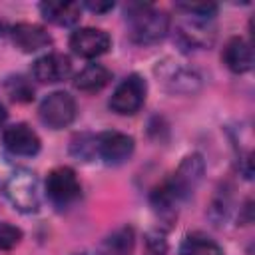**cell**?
Masks as SVG:
<instances>
[{
  "label": "cell",
  "instance_id": "d6986e66",
  "mask_svg": "<svg viewBox=\"0 0 255 255\" xmlns=\"http://www.w3.org/2000/svg\"><path fill=\"white\" fill-rule=\"evenodd\" d=\"M175 8L197 22H209L217 14V4L213 2H177Z\"/></svg>",
  "mask_w": 255,
  "mask_h": 255
},
{
  "label": "cell",
  "instance_id": "2e32d148",
  "mask_svg": "<svg viewBox=\"0 0 255 255\" xmlns=\"http://www.w3.org/2000/svg\"><path fill=\"white\" fill-rule=\"evenodd\" d=\"M179 255H223V249L215 239L201 231L187 233L179 245Z\"/></svg>",
  "mask_w": 255,
  "mask_h": 255
},
{
  "label": "cell",
  "instance_id": "8992f818",
  "mask_svg": "<svg viewBox=\"0 0 255 255\" xmlns=\"http://www.w3.org/2000/svg\"><path fill=\"white\" fill-rule=\"evenodd\" d=\"M46 195L56 207H68L82 195V185L76 171L68 165L54 167L46 177Z\"/></svg>",
  "mask_w": 255,
  "mask_h": 255
},
{
  "label": "cell",
  "instance_id": "6da1fadb",
  "mask_svg": "<svg viewBox=\"0 0 255 255\" xmlns=\"http://www.w3.org/2000/svg\"><path fill=\"white\" fill-rule=\"evenodd\" d=\"M205 171V161L199 153H189L177 165V169L151 191V205L159 213H173L175 205L189 197L199 185Z\"/></svg>",
  "mask_w": 255,
  "mask_h": 255
},
{
  "label": "cell",
  "instance_id": "e0dca14e",
  "mask_svg": "<svg viewBox=\"0 0 255 255\" xmlns=\"http://www.w3.org/2000/svg\"><path fill=\"white\" fill-rule=\"evenodd\" d=\"M133 229L120 227L102 241L100 255H131L133 251Z\"/></svg>",
  "mask_w": 255,
  "mask_h": 255
},
{
  "label": "cell",
  "instance_id": "4fadbf2b",
  "mask_svg": "<svg viewBox=\"0 0 255 255\" xmlns=\"http://www.w3.org/2000/svg\"><path fill=\"white\" fill-rule=\"evenodd\" d=\"M221 60L233 74H245L253 68V48L245 38L233 36L225 44Z\"/></svg>",
  "mask_w": 255,
  "mask_h": 255
},
{
  "label": "cell",
  "instance_id": "277c9868",
  "mask_svg": "<svg viewBox=\"0 0 255 255\" xmlns=\"http://www.w3.org/2000/svg\"><path fill=\"white\" fill-rule=\"evenodd\" d=\"M76 114H78L76 100L68 92H62V90L48 94L40 102V108H38L40 122L50 129H62L70 126L76 120Z\"/></svg>",
  "mask_w": 255,
  "mask_h": 255
},
{
  "label": "cell",
  "instance_id": "7c38bea8",
  "mask_svg": "<svg viewBox=\"0 0 255 255\" xmlns=\"http://www.w3.org/2000/svg\"><path fill=\"white\" fill-rule=\"evenodd\" d=\"M10 38H12L14 46L20 52H26V54L40 52V50L52 46V36L42 26L30 24V22H20V24L12 26Z\"/></svg>",
  "mask_w": 255,
  "mask_h": 255
},
{
  "label": "cell",
  "instance_id": "30bf717a",
  "mask_svg": "<svg viewBox=\"0 0 255 255\" xmlns=\"http://www.w3.org/2000/svg\"><path fill=\"white\" fill-rule=\"evenodd\" d=\"M2 141H4V147L10 153L22 155V157H32L42 147V141H40L38 133L24 122L8 126L2 133Z\"/></svg>",
  "mask_w": 255,
  "mask_h": 255
},
{
  "label": "cell",
  "instance_id": "ba28073f",
  "mask_svg": "<svg viewBox=\"0 0 255 255\" xmlns=\"http://www.w3.org/2000/svg\"><path fill=\"white\" fill-rule=\"evenodd\" d=\"M155 74L159 76L161 84L173 94H191L201 84V78L193 68L181 62H175V60L157 62Z\"/></svg>",
  "mask_w": 255,
  "mask_h": 255
},
{
  "label": "cell",
  "instance_id": "7a4b0ae2",
  "mask_svg": "<svg viewBox=\"0 0 255 255\" xmlns=\"http://www.w3.org/2000/svg\"><path fill=\"white\" fill-rule=\"evenodd\" d=\"M124 14L128 22V36L135 44H155L169 32V16L153 4L131 2L126 6Z\"/></svg>",
  "mask_w": 255,
  "mask_h": 255
},
{
  "label": "cell",
  "instance_id": "484cf974",
  "mask_svg": "<svg viewBox=\"0 0 255 255\" xmlns=\"http://www.w3.org/2000/svg\"><path fill=\"white\" fill-rule=\"evenodd\" d=\"M74 255H88V253H74Z\"/></svg>",
  "mask_w": 255,
  "mask_h": 255
},
{
  "label": "cell",
  "instance_id": "ac0fdd59",
  "mask_svg": "<svg viewBox=\"0 0 255 255\" xmlns=\"http://www.w3.org/2000/svg\"><path fill=\"white\" fill-rule=\"evenodd\" d=\"M177 36L185 46H195V48H203L213 40V32L207 30V22H183L177 26Z\"/></svg>",
  "mask_w": 255,
  "mask_h": 255
},
{
  "label": "cell",
  "instance_id": "ffe728a7",
  "mask_svg": "<svg viewBox=\"0 0 255 255\" xmlns=\"http://www.w3.org/2000/svg\"><path fill=\"white\" fill-rule=\"evenodd\" d=\"M4 88H6L8 96L14 102H22L24 104V102H32L34 100V88H32V84L24 76H12V78H8L6 84H4Z\"/></svg>",
  "mask_w": 255,
  "mask_h": 255
},
{
  "label": "cell",
  "instance_id": "5b68a950",
  "mask_svg": "<svg viewBox=\"0 0 255 255\" xmlns=\"http://www.w3.org/2000/svg\"><path fill=\"white\" fill-rule=\"evenodd\" d=\"M145 96H147L145 80L139 74H129L126 80H122L118 84V88L114 90L108 106L118 116H133L143 106Z\"/></svg>",
  "mask_w": 255,
  "mask_h": 255
},
{
  "label": "cell",
  "instance_id": "44dd1931",
  "mask_svg": "<svg viewBox=\"0 0 255 255\" xmlns=\"http://www.w3.org/2000/svg\"><path fill=\"white\" fill-rule=\"evenodd\" d=\"M20 241H22V229L8 221H0V251H10Z\"/></svg>",
  "mask_w": 255,
  "mask_h": 255
},
{
  "label": "cell",
  "instance_id": "9c48e42d",
  "mask_svg": "<svg viewBox=\"0 0 255 255\" xmlns=\"http://www.w3.org/2000/svg\"><path fill=\"white\" fill-rule=\"evenodd\" d=\"M70 48L80 58H98L112 48V38L100 28H78L70 36Z\"/></svg>",
  "mask_w": 255,
  "mask_h": 255
},
{
  "label": "cell",
  "instance_id": "7402d4cb",
  "mask_svg": "<svg viewBox=\"0 0 255 255\" xmlns=\"http://www.w3.org/2000/svg\"><path fill=\"white\" fill-rule=\"evenodd\" d=\"M143 255H167V241L163 233L149 231L143 237Z\"/></svg>",
  "mask_w": 255,
  "mask_h": 255
},
{
  "label": "cell",
  "instance_id": "5bb4252c",
  "mask_svg": "<svg viewBox=\"0 0 255 255\" xmlns=\"http://www.w3.org/2000/svg\"><path fill=\"white\" fill-rule=\"evenodd\" d=\"M40 12L56 26H74L80 22L82 6L78 2H42Z\"/></svg>",
  "mask_w": 255,
  "mask_h": 255
},
{
  "label": "cell",
  "instance_id": "8fae6325",
  "mask_svg": "<svg viewBox=\"0 0 255 255\" xmlns=\"http://www.w3.org/2000/svg\"><path fill=\"white\" fill-rule=\"evenodd\" d=\"M72 74V60L66 54L50 52L32 64V76L42 84H56Z\"/></svg>",
  "mask_w": 255,
  "mask_h": 255
},
{
  "label": "cell",
  "instance_id": "cb8c5ba5",
  "mask_svg": "<svg viewBox=\"0 0 255 255\" xmlns=\"http://www.w3.org/2000/svg\"><path fill=\"white\" fill-rule=\"evenodd\" d=\"M88 10H92V12H108V10H112L114 8V2H86L84 4Z\"/></svg>",
  "mask_w": 255,
  "mask_h": 255
},
{
  "label": "cell",
  "instance_id": "d4e9b609",
  "mask_svg": "<svg viewBox=\"0 0 255 255\" xmlns=\"http://www.w3.org/2000/svg\"><path fill=\"white\" fill-rule=\"evenodd\" d=\"M6 118H8V112H6V108H4V104L0 102V128L4 126V122H6Z\"/></svg>",
  "mask_w": 255,
  "mask_h": 255
},
{
  "label": "cell",
  "instance_id": "3957f363",
  "mask_svg": "<svg viewBox=\"0 0 255 255\" xmlns=\"http://www.w3.org/2000/svg\"><path fill=\"white\" fill-rule=\"evenodd\" d=\"M2 185H4V197L20 213H36L40 209V183L34 171L14 169L12 175Z\"/></svg>",
  "mask_w": 255,
  "mask_h": 255
},
{
  "label": "cell",
  "instance_id": "52a82bcc",
  "mask_svg": "<svg viewBox=\"0 0 255 255\" xmlns=\"http://www.w3.org/2000/svg\"><path fill=\"white\" fill-rule=\"evenodd\" d=\"M133 137L118 129H108L94 135V151L108 165L124 163L133 153Z\"/></svg>",
  "mask_w": 255,
  "mask_h": 255
},
{
  "label": "cell",
  "instance_id": "603a6c76",
  "mask_svg": "<svg viewBox=\"0 0 255 255\" xmlns=\"http://www.w3.org/2000/svg\"><path fill=\"white\" fill-rule=\"evenodd\" d=\"M12 171H14V165H12V161L0 151V183H4L10 175H12Z\"/></svg>",
  "mask_w": 255,
  "mask_h": 255
},
{
  "label": "cell",
  "instance_id": "9a60e30c",
  "mask_svg": "<svg viewBox=\"0 0 255 255\" xmlns=\"http://www.w3.org/2000/svg\"><path fill=\"white\" fill-rule=\"evenodd\" d=\"M112 80V72L102 66V64H88L86 68H82L76 78H74V86L80 90V92H100L104 90Z\"/></svg>",
  "mask_w": 255,
  "mask_h": 255
}]
</instances>
